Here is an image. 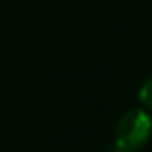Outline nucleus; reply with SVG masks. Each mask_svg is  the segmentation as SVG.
Segmentation results:
<instances>
[{
    "label": "nucleus",
    "mask_w": 152,
    "mask_h": 152,
    "mask_svg": "<svg viewBox=\"0 0 152 152\" xmlns=\"http://www.w3.org/2000/svg\"><path fill=\"white\" fill-rule=\"evenodd\" d=\"M152 136V118L141 109L134 107L124 113L115 129V150L116 152H138Z\"/></svg>",
    "instance_id": "nucleus-1"
},
{
    "label": "nucleus",
    "mask_w": 152,
    "mask_h": 152,
    "mask_svg": "<svg viewBox=\"0 0 152 152\" xmlns=\"http://www.w3.org/2000/svg\"><path fill=\"white\" fill-rule=\"evenodd\" d=\"M138 100H140V104H141L145 109H150V111H152V79L145 81V83L140 86Z\"/></svg>",
    "instance_id": "nucleus-2"
}]
</instances>
